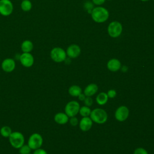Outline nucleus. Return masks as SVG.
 I'll return each instance as SVG.
<instances>
[{
    "instance_id": "15",
    "label": "nucleus",
    "mask_w": 154,
    "mask_h": 154,
    "mask_svg": "<svg viewBox=\"0 0 154 154\" xmlns=\"http://www.w3.org/2000/svg\"><path fill=\"white\" fill-rule=\"evenodd\" d=\"M54 119L55 123L58 125H65L69 122V117L65 112H59L55 114Z\"/></svg>"
},
{
    "instance_id": "23",
    "label": "nucleus",
    "mask_w": 154,
    "mask_h": 154,
    "mask_svg": "<svg viewBox=\"0 0 154 154\" xmlns=\"http://www.w3.org/2000/svg\"><path fill=\"white\" fill-rule=\"evenodd\" d=\"M18 150H19V153L20 154H28L31 153L32 151V149L27 144H24Z\"/></svg>"
},
{
    "instance_id": "5",
    "label": "nucleus",
    "mask_w": 154,
    "mask_h": 154,
    "mask_svg": "<svg viewBox=\"0 0 154 154\" xmlns=\"http://www.w3.org/2000/svg\"><path fill=\"white\" fill-rule=\"evenodd\" d=\"M66 56V51L60 47H55L52 48L50 52V57L55 63H61L65 61Z\"/></svg>"
},
{
    "instance_id": "4",
    "label": "nucleus",
    "mask_w": 154,
    "mask_h": 154,
    "mask_svg": "<svg viewBox=\"0 0 154 154\" xmlns=\"http://www.w3.org/2000/svg\"><path fill=\"white\" fill-rule=\"evenodd\" d=\"M43 144V138L41 134L34 132L28 138L27 144L30 147L32 150L42 147Z\"/></svg>"
},
{
    "instance_id": "29",
    "label": "nucleus",
    "mask_w": 154,
    "mask_h": 154,
    "mask_svg": "<svg viewBox=\"0 0 154 154\" xmlns=\"http://www.w3.org/2000/svg\"><path fill=\"white\" fill-rule=\"evenodd\" d=\"M92 1L96 5H101L104 3L105 0H92Z\"/></svg>"
},
{
    "instance_id": "22",
    "label": "nucleus",
    "mask_w": 154,
    "mask_h": 154,
    "mask_svg": "<svg viewBox=\"0 0 154 154\" xmlns=\"http://www.w3.org/2000/svg\"><path fill=\"white\" fill-rule=\"evenodd\" d=\"M91 112V110L90 108V107L85 105L80 107L79 111V112L82 117H89Z\"/></svg>"
},
{
    "instance_id": "28",
    "label": "nucleus",
    "mask_w": 154,
    "mask_h": 154,
    "mask_svg": "<svg viewBox=\"0 0 154 154\" xmlns=\"http://www.w3.org/2000/svg\"><path fill=\"white\" fill-rule=\"evenodd\" d=\"M32 154H48L46 150L42 149V147L38 148L37 149L34 150Z\"/></svg>"
},
{
    "instance_id": "31",
    "label": "nucleus",
    "mask_w": 154,
    "mask_h": 154,
    "mask_svg": "<svg viewBox=\"0 0 154 154\" xmlns=\"http://www.w3.org/2000/svg\"><path fill=\"white\" fill-rule=\"evenodd\" d=\"M120 69H122V71H123V72H126V71L128 70V67H126V66H123L122 67H121Z\"/></svg>"
},
{
    "instance_id": "27",
    "label": "nucleus",
    "mask_w": 154,
    "mask_h": 154,
    "mask_svg": "<svg viewBox=\"0 0 154 154\" xmlns=\"http://www.w3.org/2000/svg\"><path fill=\"white\" fill-rule=\"evenodd\" d=\"M109 98H114L117 95V92L114 89H110L106 93Z\"/></svg>"
},
{
    "instance_id": "6",
    "label": "nucleus",
    "mask_w": 154,
    "mask_h": 154,
    "mask_svg": "<svg viewBox=\"0 0 154 154\" xmlns=\"http://www.w3.org/2000/svg\"><path fill=\"white\" fill-rule=\"evenodd\" d=\"M80 105L78 102L76 100H71L66 103L64 108V112L69 116L72 117L76 116L79 113Z\"/></svg>"
},
{
    "instance_id": "19",
    "label": "nucleus",
    "mask_w": 154,
    "mask_h": 154,
    "mask_svg": "<svg viewBox=\"0 0 154 154\" xmlns=\"http://www.w3.org/2000/svg\"><path fill=\"white\" fill-rule=\"evenodd\" d=\"M68 93L72 96L78 97L82 93V88L77 85H73L69 88Z\"/></svg>"
},
{
    "instance_id": "18",
    "label": "nucleus",
    "mask_w": 154,
    "mask_h": 154,
    "mask_svg": "<svg viewBox=\"0 0 154 154\" xmlns=\"http://www.w3.org/2000/svg\"><path fill=\"white\" fill-rule=\"evenodd\" d=\"M108 96L105 92L99 93L96 98V101L97 103L99 105H103L106 104L108 100Z\"/></svg>"
},
{
    "instance_id": "7",
    "label": "nucleus",
    "mask_w": 154,
    "mask_h": 154,
    "mask_svg": "<svg viewBox=\"0 0 154 154\" xmlns=\"http://www.w3.org/2000/svg\"><path fill=\"white\" fill-rule=\"evenodd\" d=\"M14 6L10 0H0V14L7 17L13 11Z\"/></svg>"
},
{
    "instance_id": "1",
    "label": "nucleus",
    "mask_w": 154,
    "mask_h": 154,
    "mask_svg": "<svg viewBox=\"0 0 154 154\" xmlns=\"http://www.w3.org/2000/svg\"><path fill=\"white\" fill-rule=\"evenodd\" d=\"M91 17L94 21L98 23L105 22L109 17L108 11L102 7H97L91 11Z\"/></svg>"
},
{
    "instance_id": "25",
    "label": "nucleus",
    "mask_w": 154,
    "mask_h": 154,
    "mask_svg": "<svg viewBox=\"0 0 154 154\" xmlns=\"http://www.w3.org/2000/svg\"><path fill=\"white\" fill-rule=\"evenodd\" d=\"M84 104H85V106H87L90 107L92 105L93 100L92 98L90 96H86L85 99L84 100Z\"/></svg>"
},
{
    "instance_id": "24",
    "label": "nucleus",
    "mask_w": 154,
    "mask_h": 154,
    "mask_svg": "<svg viewBox=\"0 0 154 154\" xmlns=\"http://www.w3.org/2000/svg\"><path fill=\"white\" fill-rule=\"evenodd\" d=\"M134 154H148V152L144 148L138 147L134 150Z\"/></svg>"
},
{
    "instance_id": "13",
    "label": "nucleus",
    "mask_w": 154,
    "mask_h": 154,
    "mask_svg": "<svg viewBox=\"0 0 154 154\" xmlns=\"http://www.w3.org/2000/svg\"><path fill=\"white\" fill-rule=\"evenodd\" d=\"M93 122L90 117H82L79 123V128L84 132L88 131L91 128Z\"/></svg>"
},
{
    "instance_id": "21",
    "label": "nucleus",
    "mask_w": 154,
    "mask_h": 154,
    "mask_svg": "<svg viewBox=\"0 0 154 154\" xmlns=\"http://www.w3.org/2000/svg\"><path fill=\"white\" fill-rule=\"evenodd\" d=\"M32 7V4L29 0H23L20 4V8L22 11L25 12L29 11Z\"/></svg>"
},
{
    "instance_id": "10",
    "label": "nucleus",
    "mask_w": 154,
    "mask_h": 154,
    "mask_svg": "<svg viewBox=\"0 0 154 154\" xmlns=\"http://www.w3.org/2000/svg\"><path fill=\"white\" fill-rule=\"evenodd\" d=\"M129 114V110L128 108L125 105H122L118 107L114 113L115 118L119 122H123L126 120Z\"/></svg>"
},
{
    "instance_id": "32",
    "label": "nucleus",
    "mask_w": 154,
    "mask_h": 154,
    "mask_svg": "<svg viewBox=\"0 0 154 154\" xmlns=\"http://www.w3.org/2000/svg\"><path fill=\"white\" fill-rule=\"evenodd\" d=\"M141 1H147L149 0H141Z\"/></svg>"
},
{
    "instance_id": "9",
    "label": "nucleus",
    "mask_w": 154,
    "mask_h": 154,
    "mask_svg": "<svg viewBox=\"0 0 154 154\" xmlns=\"http://www.w3.org/2000/svg\"><path fill=\"white\" fill-rule=\"evenodd\" d=\"M19 60L22 66L26 68L32 67L34 63V58L31 52H22L20 55Z\"/></svg>"
},
{
    "instance_id": "17",
    "label": "nucleus",
    "mask_w": 154,
    "mask_h": 154,
    "mask_svg": "<svg viewBox=\"0 0 154 154\" xmlns=\"http://www.w3.org/2000/svg\"><path fill=\"white\" fill-rule=\"evenodd\" d=\"M20 48L22 52L30 53L33 50L34 44L29 40H25L22 42Z\"/></svg>"
},
{
    "instance_id": "2",
    "label": "nucleus",
    "mask_w": 154,
    "mask_h": 154,
    "mask_svg": "<svg viewBox=\"0 0 154 154\" xmlns=\"http://www.w3.org/2000/svg\"><path fill=\"white\" fill-rule=\"evenodd\" d=\"M90 117L97 124H103L108 120V114L104 109L96 108L91 111Z\"/></svg>"
},
{
    "instance_id": "14",
    "label": "nucleus",
    "mask_w": 154,
    "mask_h": 154,
    "mask_svg": "<svg viewBox=\"0 0 154 154\" xmlns=\"http://www.w3.org/2000/svg\"><path fill=\"white\" fill-rule=\"evenodd\" d=\"M106 66L109 70L111 72H117L121 68V63L118 59L112 58L108 61Z\"/></svg>"
},
{
    "instance_id": "8",
    "label": "nucleus",
    "mask_w": 154,
    "mask_h": 154,
    "mask_svg": "<svg viewBox=\"0 0 154 154\" xmlns=\"http://www.w3.org/2000/svg\"><path fill=\"white\" fill-rule=\"evenodd\" d=\"M108 32L109 35L113 38L119 37L122 32V25L117 21L111 22L108 27Z\"/></svg>"
},
{
    "instance_id": "20",
    "label": "nucleus",
    "mask_w": 154,
    "mask_h": 154,
    "mask_svg": "<svg viewBox=\"0 0 154 154\" xmlns=\"http://www.w3.org/2000/svg\"><path fill=\"white\" fill-rule=\"evenodd\" d=\"M13 131L8 126H3L0 129V134L4 138H8L10 136Z\"/></svg>"
},
{
    "instance_id": "16",
    "label": "nucleus",
    "mask_w": 154,
    "mask_h": 154,
    "mask_svg": "<svg viewBox=\"0 0 154 154\" xmlns=\"http://www.w3.org/2000/svg\"><path fill=\"white\" fill-rule=\"evenodd\" d=\"M98 91V86L94 83H91L88 84L84 89V93L86 96L91 97L94 94H95Z\"/></svg>"
},
{
    "instance_id": "30",
    "label": "nucleus",
    "mask_w": 154,
    "mask_h": 154,
    "mask_svg": "<svg viewBox=\"0 0 154 154\" xmlns=\"http://www.w3.org/2000/svg\"><path fill=\"white\" fill-rule=\"evenodd\" d=\"M78 99L79 100H81V101H84V99H85V97H86V96L85 95V94L83 93H81L78 96Z\"/></svg>"
},
{
    "instance_id": "12",
    "label": "nucleus",
    "mask_w": 154,
    "mask_h": 154,
    "mask_svg": "<svg viewBox=\"0 0 154 154\" xmlns=\"http://www.w3.org/2000/svg\"><path fill=\"white\" fill-rule=\"evenodd\" d=\"M67 55L71 58H77L81 54V48L77 45H70L66 50Z\"/></svg>"
},
{
    "instance_id": "35",
    "label": "nucleus",
    "mask_w": 154,
    "mask_h": 154,
    "mask_svg": "<svg viewBox=\"0 0 154 154\" xmlns=\"http://www.w3.org/2000/svg\"><path fill=\"white\" fill-rule=\"evenodd\" d=\"M10 1H11V0H10Z\"/></svg>"
},
{
    "instance_id": "3",
    "label": "nucleus",
    "mask_w": 154,
    "mask_h": 154,
    "mask_svg": "<svg viewBox=\"0 0 154 154\" xmlns=\"http://www.w3.org/2000/svg\"><path fill=\"white\" fill-rule=\"evenodd\" d=\"M8 141L12 147L16 149H19L25 144V137L20 132L13 131L8 137Z\"/></svg>"
},
{
    "instance_id": "11",
    "label": "nucleus",
    "mask_w": 154,
    "mask_h": 154,
    "mask_svg": "<svg viewBox=\"0 0 154 154\" xmlns=\"http://www.w3.org/2000/svg\"><path fill=\"white\" fill-rule=\"evenodd\" d=\"M1 68L6 73L13 72L16 68V61L13 58H7L3 60L1 63Z\"/></svg>"
},
{
    "instance_id": "34",
    "label": "nucleus",
    "mask_w": 154,
    "mask_h": 154,
    "mask_svg": "<svg viewBox=\"0 0 154 154\" xmlns=\"http://www.w3.org/2000/svg\"><path fill=\"white\" fill-rule=\"evenodd\" d=\"M22 1H23V0H22Z\"/></svg>"
},
{
    "instance_id": "33",
    "label": "nucleus",
    "mask_w": 154,
    "mask_h": 154,
    "mask_svg": "<svg viewBox=\"0 0 154 154\" xmlns=\"http://www.w3.org/2000/svg\"><path fill=\"white\" fill-rule=\"evenodd\" d=\"M28 154H32V153H31H31H28Z\"/></svg>"
},
{
    "instance_id": "26",
    "label": "nucleus",
    "mask_w": 154,
    "mask_h": 154,
    "mask_svg": "<svg viewBox=\"0 0 154 154\" xmlns=\"http://www.w3.org/2000/svg\"><path fill=\"white\" fill-rule=\"evenodd\" d=\"M70 125L73 126H76L78 123H79V120L78 119L75 117H70V119L69 120Z\"/></svg>"
}]
</instances>
